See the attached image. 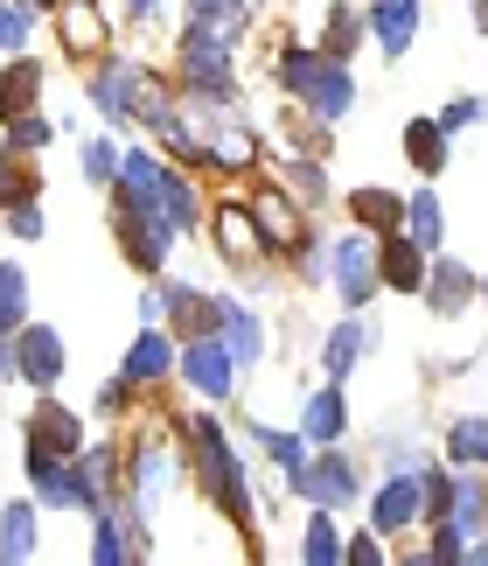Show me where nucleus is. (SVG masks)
Listing matches in <instances>:
<instances>
[{"label":"nucleus","mask_w":488,"mask_h":566,"mask_svg":"<svg viewBox=\"0 0 488 566\" xmlns=\"http://www.w3.org/2000/svg\"><path fill=\"white\" fill-rule=\"evenodd\" d=\"M481 119H488L481 92H454L447 105H439V126H447V134H468V126H481Z\"/></svg>","instance_id":"40"},{"label":"nucleus","mask_w":488,"mask_h":566,"mask_svg":"<svg viewBox=\"0 0 488 566\" xmlns=\"http://www.w3.org/2000/svg\"><path fill=\"white\" fill-rule=\"evenodd\" d=\"M426 266H433V252L418 245L405 224L376 238V280H384V294H418L426 287Z\"/></svg>","instance_id":"14"},{"label":"nucleus","mask_w":488,"mask_h":566,"mask_svg":"<svg viewBox=\"0 0 488 566\" xmlns=\"http://www.w3.org/2000/svg\"><path fill=\"white\" fill-rule=\"evenodd\" d=\"M56 35L71 56H105L113 50V29H105L98 0H56Z\"/></svg>","instance_id":"19"},{"label":"nucleus","mask_w":488,"mask_h":566,"mask_svg":"<svg viewBox=\"0 0 488 566\" xmlns=\"http://www.w3.org/2000/svg\"><path fill=\"white\" fill-rule=\"evenodd\" d=\"M0 559H8V566L35 559V504H8V511H0Z\"/></svg>","instance_id":"32"},{"label":"nucleus","mask_w":488,"mask_h":566,"mask_svg":"<svg viewBox=\"0 0 488 566\" xmlns=\"http://www.w3.org/2000/svg\"><path fill=\"white\" fill-rule=\"evenodd\" d=\"M349 217L370 231V238H384V231H397L405 224V196L397 189H376V182H363V189H349Z\"/></svg>","instance_id":"25"},{"label":"nucleus","mask_w":488,"mask_h":566,"mask_svg":"<svg viewBox=\"0 0 488 566\" xmlns=\"http://www.w3.org/2000/svg\"><path fill=\"white\" fill-rule=\"evenodd\" d=\"M244 433H252V441L279 462V475L307 469V454H315V441H307V433H286V427H258V420H244Z\"/></svg>","instance_id":"31"},{"label":"nucleus","mask_w":488,"mask_h":566,"mask_svg":"<svg viewBox=\"0 0 488 566\" xmlns=\"http://www.w3.org/2000/svg\"><path fill=\"white\" fill-rule=\"evenodd\" d=\"M21 322H29V273L0 259V329H21Z\"/></svg>","instance_id":"35"},{"label":"nucleus","mask_w":488,"mask_h":566,"mask_svg":"<svg viewBox=\"0 0 488 566\" xmlns=\"http://www.w3.org/2000/svg\"><path fill=\"white\" fill-rule=\"evenodd\" d=\"M21 196H35V168H21L14 155H0V210L21 203Z\"/></svg>","instance_id":"44"},{"label":"nucleus","mask_w":488,"mask_h":566,"mask_svg":"<svg viewBox=\"0 0 488 566\" xmlns=\"http://www.w3.org/2000/svg\"><path fill=\"white\" fill-rule=\"evenodd\" d=\"M92 559H98V566H126V559H140V546H132L126 517H119L113 504L92 511Z\"/></svg>","instance_id":"28"},{"label":"nucleus","mask_w":488,"mask_h":566,"mask_svg":"<svg viewBox=\"0 0 488 566\" xmlns=\"http://www.w3.org/2000/svg\"><path fill=\"white\" fill-rule=\"evenodd\" d=\"M63 364H71V350H63L56 322H21V329H14V385L56 391L63 385Z\"/></svg>","instance_id":"9"},{"label":"nucleus","mask_w":488,"mask_h":566,"mask_svg":"<svg viewBox=\"0 0 488 566\" xmlns=\"http://www.w3.org/2000/svg\"><path fill=\"white\" fill-rule=\"evenodd\" d=\"M286 182L300 189V203H321V189H328V182H321V161H315V155H286Z\"/></svg>","instance_id":"42"},{"label":"nucleus","mask_w":488,"mask_h":566,"mask_svg":"<svg viewBox=\"0 0 488 566\" xmlns=\"http://www.w3.org/2000/svg\"><path fill=\"white\" fill-rule=\"evenodd\" d=\"M182 441H189L182 462H189V475H195V490L216 496L231 525H252V475H244L237 448L224 441V427H216L210 412H195V420H182Z\"/></svg>","instance_id":"2"},{"label":"nucleus","mask_w":488,"mask_h":566,"mask_svg":"<svg viewBox=\"0 0 488 566\" xmlns=\"http://www.w3.org/2000/svg\"><path fill=\"white\" fill-rule=\"evenodd\" d=\"M418 559H426V566H468V532H460L454 517H433V538H426Z\"/></svg>","instance_id":"36"},{"label":"nucleus","mask_w":488,"mask_h":566,"mask_svg":"<svg viewBox=\"0 0 488 566\" xmlns=\"http://www.w3.org/2000/svg\"><path fill=\"white\" fill-rule=\"evenodd\" d=\"M328 287H336V301L349 315H363L376 294H384V280H376V238L357 224L342 238H328Z\"/></svg>","instance_id":"6"},{"label":"nucleus","mask_w":488,"mask_h":566,"mask_svg":"<svg viewBox=\"0 0 488 566\" xmlns=\"http://www.w3.org/2000/svg\"><path fill=\"white\" fill-rule=\"evenodd\" d=\"M286 496H300V504H321V511H349L363 496V462L349 448H315L307 454V469L286 475Z\"/></svg>","instance_id":"4"},{"label":"nucleus","mask_w":488,"mask_h":566,"mask_svg":"<svg viewBox=\"0 0 488 566\" xmlns=\"http://www.w3.org/2000/svg\"><path fill=\"white\" fill-rule=\"evenodd\" d=\"M252 224H258V245L265 252H294V238H300L294 196H286V189H258L252 196Z\"/></svg>","instance_id":"22"},{"label":"nucleus","mask_w":488,"mask_h":566,"mask_svg":"<svg viewBox=\"0 0 488 566\" xmlns=\"http://www.w3.org/2000/svg\"><path fill=\"white\" fill-rule=\"evenodd\" d=\"M174 77H182L189 98H224V92H237V42L195 29V21H182V35H174Z\"/></svg>","instance_id":"3"},{"label":"nucleus","mask_w":488,"mask_h":566,"mask_svg":"<svg viewBox=\"0 0 488 566\" xmlns=\"http://www.w3.org/2000/svg\"><path fill=\"white\" fill-rule=\"evenodd\" d=\"M481 21H488V8H481Z\"/></svg>","instance_id":"52"},{"label":"nucleus","mask_w":488,"mask_h":566,"mask_svg":"<svg viewBox=\"0 0 488 566\" xmlns=\"http://www.w3.org/2000/svg\"><path fill=\"white\" fill-rule=\"evenodd\" d=\"M294 259H300V280H328V238H315L307 224L294 238Z\"/></svg>","instance_id":"43"},{"label":"nucleus","mask_w":488,"mask_h":566,"mask_svg":"<svg viewBox=\"0 0 488 566\" xmlns=\"http://www.w3.org/2000/svg\"><path fill=\"white\" fill-rule=\"evenodd\" d=\"M418 517H426V483H418V469H384V483L370 490V525L397 538V532H412Z\"/></svg>","instance_id":"10"},{"label":"nucleus","mask_w":488,"mask_h":566,"mask_svg":"<svg viewBox=\"0 0 488 566\" xmlns=\"http://www.w3.org/2000/svg\"><path fill=\"white\" fill-rule=\"evenodd\" d=\"M481 483H488V469H481Z\"/></svg>","instance_id":"51"},{"label":"nucleus","mask_w":488,"mask_h":566,"mask_svg":"<svg viewBox=\"0 0 488 566\" xmlns=\"http://www.w3.org/2000/svg\"><path fill=\"white\" fill-rule=\"evenodd\" d=\"M174 378H189L195 399H210V406H224L231 391H237V357L224 350V336L203 329V336H182V350H174Z\"/></svg>","instance_id":"8"},{"label":"nucleus","mask_w":488,"mask_h":566,"mask_svg":"<svg viewBox=\"0 0 488 566\" xmlns=\"http://www.w3.org/2000/svg\"><path fill=\"white\" fill-rule=\"evenodd\" d=\"M77 168H84V182H92V189H113L119 147H113V140H84V147H77Z\"/></svg>","instance_id":"38"},{"label":"nucleus","mask_w":488,"mask_h":566,"mask_svg":"<svg viewBox=\"0 0 488 566\" xmlns=\"http://www.w3.org/2000/svg\"><path fill=\"white\" fill-rule=\"evenodd\" d=\"M161 329H174V343L216 329V294L189 287V280H161Z\"/></svg>","instance_id":"17"},{"label":"nucleus","mask_w":488,"mask_h":566,"mask_svg":"<svg viewBox=\"0 0 488 566\" xmlns=\"http://www.w3.org/2000/svg\"><path fill=\"white\" fill-rule=\"evenodd\" d=\"M147 92H153V77L132 56H119V50H105L98 71L84 77V98L105 113V126H132V119H140V105H147Z\"/></svg>","instance_id":"7"},{"label":"nucleus","mask_w":488,"mask_h":566,"mask_svg":"<svg viewBox=\"0 0 488 566\" xmlns=\"http://www.w3.org/2000/svg\"><path fill=\"white\" fill-rule=\"evenodd\" d=\"M376 350V322H363V315H342L336 329H328V343H321V371L328 378H349L357 364Z\"/></svg>","instance_id":"20"},{"label":"nucleus","mask_w":488,"mask_h":566,"mask_svg":"<svg viewBox=\"0 0 488 566\" xmlns=\"http://www.w3.org/2000/svg\"><path fill=\"white\" fill-rule=\"evenodd\" d=\"M405 161L418 176H439V168L454 161V134L439 119H405Z\"/></svg>","instance_id":"24"},{"label":"nucleus","mask_w":488,"mask_h":566,"mask_svg":"<svg viewBox=\"0 0 488 566\" xmlns=\"http://www.w3.org/2000/svg\"><path fill=\"white\" fill-rule=\"evenodd\" d=\"M273 77L307 105V119H321V126H336V119L357 113V71H349L342 56H328L321 42L286 35L279 56H273Z\"/></svg>","instance_id":"1"},{"label":"nucleus","mask_w":488,"mask_h":566,"mask_svg":"<svg viewBox=\"0 0 488 566\" xmlns=\"http://www.w3.org/2000/svg\"><path fill=\"white\" fill-rule=\"evenodd\" d=\"M216 336H224V350L237 357V371H258L265 364V315L244 308L237 294H216Z\"/></svg>","instance_id":"15"},{"label":"nucleus","mask_w":488,"mask_h":566,"mask_svg":"<svg viewBox=\"0 0 488 566\" xmlns=\"http://www.w3.org/2000/svg\"><path fill=\"white\" fill-rule=\"evenodd\" d=\"M300 559L307 566H342V532H336V517L321 504L307 511V525H300Z\"/></svg>","instance_id":"33"},{"label":"nucleus","mask_w":488,"mask_h":566,"mask_svg":"<svg viewBox=\"0 0 488 566\" xmlns=\"http://www.w3.org/2000/svg\"><path fill=\"white\" fill-rule=\"evenodd\" d=\"M405 231H412L426 252H439V238H447V210H439L433 189H412V196H405Z\"/></svg>","instance_id":"34"},{"label":"nucleus","mask_w":488,"mask_h":566,"mask_svg":"<svg viewBox=\"0 0 488 566\" xmlns=\"http://www.w3.org/2000/svg\"><path fill=\"white\" fill-rule=\"evenodd\" d=\"M21 441L42 448V454H84V441H92V433H84V420L56 399V391H35L29 420H21Z\"/></svg>","instance_id":"12"},{"label":"nucleus","mask_w":488,"mask_h":566,"mask_svg":"<svg viewBox=\"0 0 488 566\" xmlns=\"http://www.w3.org/2000/svg\"><path fill=\"white\" fill-rule=\"evenodd\" d=\"M161 8H168V0H126V14H132V21H153Z\"/></svg>","instance_id":"48"},{"label":"nucleus","mask_w":488,"mask_h":566,"mask_svg":"<svg viewBox=\"0 0 488 566\" xmlns=\"http://www.w3.org/2000/svg\"><path fill=\"white\" fill-rule=\"evenodd\" d=\"M174 350H182V343H174L161 322H140V329H132V343H126V357H119V378L140 391V385H168L174 378Z\"/></svg>","instance_id":"13"},{"label":"nucleus","mask_w":488,"mask_h":566,"mask_svg":"<svg viewBox=\"0 0 488 566\" xmlns=\"http://www.w3.org/2000/svg\"><path fill=\"white\" fill-rule=\"evenodd\" d=\"M363 21H370L376 50H384V56L397 63V56H412V42H418V21H426V0H370V8H363Z\"/></svg>","instance_id":"16"},{"label":"nucleus","mask_w":488,"mask_h":566,"mask_svg":"<svg viewBox=\"0 0 488 566\" xmlns=\"http://www.w3.org/2000/svg\"><path fill=\"white\" fill-rule=\"evenodd\" d=\"M300 433L315 448H328V441H342V433H349V391H342V378H328V385H315L300 399Z\"/></svg>","instance_id":"18"},{"label":"nucleus","mask_w":488,"mask_h":566,"mask_svg":"<svg viewBox=\"0 0 488 566\" xmlns=\"http://www.w3.org/2000/svg\"><path fill=\"white\" fill-rule=\"evenodd\" d=\"M113 238H119V252H126L140 273H161L182 231L168 224L161 203H132V196H113Z\"/></svg>","instance_id":"5"},{"label":"nucleus","mask_w":488,"mask_h":566,"mask_svg":"<svg viewBox=\"0 0 488 566\" xmlns=\"http://www.w3.org/2000/svg\"><path fill=\"white\" fill-rule=\"evenodd\" d=\"M35 35V8L29 0H0V56H21Z\"/></svg>","instance_id":"37"},{"label":"nucleus","mask_w":488,"mask_h":566,"mask_svg":"<svg viewBox=\"0 0 488 566\" xmlns=\"http://www.w3.org/2000/svg\"><path fill=\"white\" fill-rule=\"evenodd\" d=\"M370 35V21H363V8H357V0H336V8H328V21H321V50L328 56H357V42Z\"/></svg>","instance_id":"29"},{"label":"nucleus","mask_w":488,"mask_h":566,"mask_svg":"<svg viewBox=\"0 0 488 566\" xmlns=\"http://www.w3.org/2000/svg\"><path fill=\"white\" fill-rule=\"evenodd\" d=\"M481 301H488V280H481Z\"/></svg>","instance_id":"50"},{"label":"nucleus","mask_w":488,"mask_h":566,"mask_svg":"<svg viewBox=\"0 0 488 566\" xmlns=\"http://www.w3.org/2000/svg\"><path fill=\"white\" fill-rule=\"evenodd\" d=\"M29 8H56V0H29Z\"/></svg>","instance_id":"49"},{"label":"nucleus","mask_w":488,"mask_h":566,"mask_svg":"<svg viewBox=\"0 0 488 566\" xmlns=\"http://www.w3.org/2000/svg\"><path fill=\"white\" fill-rule=\"evenodd\" d=\"M418 301L439 315V322H460L481 301V273L468 266V259H447V252H433V266H426V287H418Z\"/></svg>","instance_id":"11"},{"label":"nucleus","mask_w":488,"mask_h":566,"mask_svg":"<svg viewBox=\"0 0 488 566\" xmlns=\"http://www.w3.org/2000/svg\"><path fill=\"white\" fill-rule=\"evenodd\" d=\"M384 559H391V553H384V532H376V525L342 538V566H384Z\"/></svg>","instance_id":"41"},{"label":"nucleus","mask_w":488,"mask_h":566,"mask_svg":"<svg viewBox=\"0 0 488 566\" xmlns=\"http://www.w3.org/2000/svg\"><path fill=\"white\" fill-rule=\"evenodd\" d=\"M210 231H216V252H224L237 273H252V266H258V252H265V245H258V224H252V210H244V203L210 210Z\"/></svg>","instance_id":"21"},{"label":"nucleus","mask_w":488,"mask_h":566,"mask_svg":"<svg viewBox=\"0 0 488 566\" xmlns=\"http://www.w3.org/2000/svg\"><path fill=\"white\" fill-rule=\"evenodd\" d=\"M140 322H161V280H153V287L140 294Z\"/></svg>","instance_id":"47"},{"label":"nucleus","mask_w":488,"mask_h":566,"mask_svg":"<svg viewBox=\"0 0 488 566\" xmlns=\"http://www.w3.org/2000/svg\"><path fill=\"white\" fill-rule=\"evenodd\" d=\"M161 210H168V224H174V231H203V224H210L203 189H195L182 168H168V176H161Z\"/></svg>","instance_id":"27"},{"label":"nucleus","mask_w":488,"mask_h":566,"mask_svg":"<svg viewBox=\"0 0 488 566\" xmlns=\"http://www.w3.org/2000/svg\"><path fill=\"white\" fill-rule=\"evenodd\" d=\"M21 113H42V63L29 50L8 56V71H0V126H14Z\"/></svg>","instance_id":"23"},{"label":"nucleus","mask_w":488,"mask_h":566,"mask_svg":"<svg viewBox=\"0 0 488 566\" xmlns=\"http://www.w3.org/2000/svg\"><path fill=\"white\" fill-rule=\"evenodd\" d=\"M0 224H8L14 238H42V203H35V196H21V203L0 210Z\"/></svg>","instance_id":"45"},{"label":"nucleus","mask_w":488,"mask_h":566,"mask_svg":"<svg viewBox=\"0 0 488 566\" xmlns=\"http://www.w3.org/2000/svg\"><path fill=\"white\" fill-rule=\"evenodd\" d=\"M252 0H189V21L195 29H210V35H224V42H244L252 35Z\"/></svg>","instance_id":"26"},{"label":"nucleus","mask_w":488,"mask_h":566,"mask_svg":"<svg viewBox=\"0 0 488 566\" xmlns=\"http://www.w3.org/2000/svg\"><path fill=\"white\" fill-rule=\"evenodd\" d=\"M56 140V119H42V113H21L8 126V155H35V147H50Z\"/></svg>","instance_id":"39"},{"label":"nucleus","mask_w":488,"mask_h":566,"mask_svg":"<svg viewBox=\"0 0 488 566\" xmlns=\"http://www.w3.org/2000/svg\"><path fill=\"white\" fill-rule=\"evenodd\" d=\"M0 385H14V329H0Z\"/></svg>","instance_id":"46"},{"label":"nucleus","mask_w":488,"mask_h":566,"mask_svg":"<svg viewBox=\"0 0 488 566\" xmlns=\"http://www.w3.org/2000/svg\"><path fill=\"white\" fill-rule=\"evenodd\" d=\"M447 462L454 469H488V420L481 412H460L447 427Z\"/></svg>","instance_id":"30"}]
</instances>
